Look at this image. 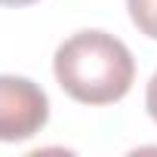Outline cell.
Here are the masks:
<instances>
[{"label": "cell", "mask_w": 157, "mask_h": 157, "mask_svg": "<svg viewBox=\"0 0 157 157\" xmlns=\"http://www.w3.org/2000/svg\"><path fill=\"white\" fill-rule=\"evenodd\" d=\"M37 0H0V6H31Z\"/></svg>", "instance_id": "5"}, {"label": "cell", "mask_w": 157, "mask_h": 157, "mask_svg": "<svg viewBox=\"0 0 157 157\" xmlns=\"http://www.w3.org/2000/svg\"><path fill=\"white\" fill-rule=\"evenodd\" d=\"M145 105H148V114H151V117H154V123H157V71H154L151 83H148V93H145Z\"/></svg>", "instance_id": "4"}, {"label": "cell", "mask_w": 157, "mask_h": 157, "mask_svg": "<svg viewBox=\"0 0 157 157\" xmlns=\"http://www.w3.org/2000/svg\"><path fill=\"white\" fill-rule=\"evenodd\" d=\"M59 86L83 105L120 102L136 77L132 52L123 40L108 31H77L68 37L52 59Z\"/></svg>", "instance_id": "1"}, {"label": "cell", "mask_w": 157, "mask_h": 157, "mask_svg": "<svg viewBox=\"0 0 157 157\" xmlns=\"http://www.w3.org/2000/svg\"><path fill=\"white\" fill-rule=\"evenodd\" d=\"M49 120L46 93L16 74H0V142H25Z\"/></svg>", "instance_id": "2"}, {"label": "cell", "mask_w": 157, "mask_h": 157, "mask_svg": "<svg viewBox=\"0 0 157 157\" xmlns=\"http://www.w3.org/2000/svg\"><path fill=\"white\" fill-rule=\"evenodd\" d=\"M126 10L136 28L151 40H157V0H126Z\"/></svg>", "instance_id": "3"}]
</instances>
